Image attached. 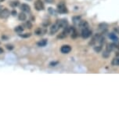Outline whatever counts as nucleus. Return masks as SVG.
<instances>
[{
	"instance_id": "e433bc0d",
	"label": "nucleus",
	"mask_w": 119,
	"mask_h": 120,
	"mask_svg": "<svg viewBox=\"0 0 119 120\" xmlns=\"http://www.w3.org/2000/svg\"><path fill=\"white\" fill-rule=\"evenodd\" d=\"M27 1H32V0H27Z\"/></svg>"
},
{
	"instance_id": "6ab92c4d",
	"label": "nucleus",
	"mask_w": 119,
	"mask_h": 120,
	"mask_svg": "<svg viewBox=\"0 0 119 120\" xmlns=\"http://www.w3.org/2000/svg\"><path fill=\"white\" fill-rule=\"evenodd\" d=\"M102 49H103V46H101V45H98V46H96L95 45V46H93V49L96 53H100L102 50Z\"/></svg>"
},
{
	"instance_id": "c9c22d12",
	"label": "nucleus",
	"mask_w": 119,
	"mask_h": 120,
	"mask_svg": "<svg viewBox=\"0 0 119 120\" xmlns=\"http://www.w3.org/2000/svg\"><path fill=\"white\" fill-rule=\"evenodd\" d=\"M3 1H5V0H0V3H1V2H3Z\"/></svg>"
},
{
	"instance_id": "39448f33",
	"label": "nucleus",
	"mask_w": 119,
	"mask_h": 120,
	"mask_svg": "<svg viewBox=\"0 0 119 120\" xmlns=\"http://www.w3.org/2000/svg\"><path fill=\"white\" fill-rule=\"evenodd\" d=\"M11 14V12L8 9L4 8L3 10L0 12V19H7V18L10 17V15Z\"/></svg>"
},
{
	"instance_id": "7c9ffc66",
	"label": "nucleus",
	"mask_w": 119,
	"mask_h": 120,
	"mask_svg": "<svg viewBox=\"0 0 119 120\" xmlns=\"http://www.w3.org/2000/svg\"><path fill=\"white\" fill-rule=\"evenodd\" d=\"M11 14H12L13 17H15V16H17V10H13L12 12H11Z\"/></svg>"
},
{
	"instance_id": "423d86ee",
	"label": "nucleus",
	"mask_w": 119,
	"mask_h": 120,
	"mask_svg": "<svg viewBox=\"0 0 119 120\" xmlns=\"http://www.w3.org/2000/svg\"><path fill=\"white\" fill-rule=\"evenodd\" d=\"M60 29V27L59 25V24L56 21V23L54 24H53L50 28V35H53V34L57 33Z\"/></svg>"
},
{
	"instance_id": "f704fd0d",
	"label": "nucleus",
	"mask_w": 119,
	"mask_h": 120,
	"mask_svg": "<svg viewBox=\"0 0 119 120\" xmlns=\"http://www.w3.org/2000/svg\"><path fill=\"white\" fill-rule=\"evenodd\" d=\"M3 9H4V7H3V6H1V5H0V12H1V11H2V10H3Z\"/></svg>"
},
{
	"instance_id": "473e14b6",
	"label": "nucleus",
	"mask_w": 119,
	"mask_h": 120,
	"mask_svg": "<svg viewBox=\"0 0 119 120\" xmlns=\"http://www.w3.org/2000/svg\"><path fill=\"white\" fill-rule=\"evenodd\" d=\"M4 53V49L0 47V54H2V53Z\"/></svg>"
},
{
	"instance_id": "ddd939ff",
	"label": "nucleus",
	"mask_w": 119,
	"mask_h": 120,
	"mask_svg": "<svg viewBox=\"0 0 119 120\" xmlns=\"http://www.w3.org/2000/svg\"><path fill=\"white\" fill-rule=\"evenodd\" d=\"M21 10L24 13H29L31 11V7L28 4H22L21 6Z\"/></svg>"
},
{
	"instance_id": "2eb2a0df",
	"label": "nucleus",
	"mask_w": 119,
	"mask_h": 120,
	"mask_svg": "<svg viewBox=\"0 0 119 120\" xmlns=\"http://www.w3.org/2000/svg\"><path fill=\"white\" fill-rule=\"evenodd\" d=\"M18 19H19L21 21H26V19H27V15L25 14V13H24V12H21V13H19V15H18Z\"/></svg>"
},
{
	"instance_id": "2f4dec72",
	"label": "nucleus",
	"mask_w": 119,
	"mask_h": 120,
	"mask_svg": "<svg viewBox=\"0 0 119 120\" xmlns=\"http://www.w3.org/2000/svg\"><path fill=\"white\" fill-rule=\"evenodd\" d=\"M114 31H116V33H118L119 34V27H117V28H114Z\"/></svg>"
},
{
	"instance_id": "1a4fd4ad",
	"label": "nucleus",
	"mask_w": 119,
	"mask_h": 120,
	"mask_svg": "<svg viewBox=\"0 0 119 120\" xmlns=\"http://www.w3.org/2000/svg\"><path fill=\"white\" fill-rule=\"evenodd\" d=\"M101 35L100 34H99V33H96L95 35L93 36V38H92V39H91V41L89 42V45L90 46H95V45L97 43V42H98V40H99V38H100V36Z\"/></svg>"
},
{
	"instance_id": "b1692460",
	"label": "nucleus",
	"mask_w": 119,
	"mask_h": 120,
	"mask_svg": "<svg viewBox=\"0 0 119 120\" xmlns=\"http://www.w3.org/2000/svg\"><path fill=\"white\" fill-rule=\"evenodd\" d=\"M71 38H77L78 36V32H77V31L75 30V31H74L73 32H72V34H71Z\"/></svg>"
},
{
	"instance_id": "0eeeda50",
	"label": "nucleus",
	"mask_w": 119,
	"mask_h": 120,
	"mask_svg": "<svg viewBox=\"0 0 119 120\" xmlns=\"http://www.w3.org/2000/svg\"><path fill=\"white\" fill-rule=\"evenodd\" d=\"M71 49H71V46H69V45H64V46H62L61 48H60V52L64 54H67L71 51Z\"/></svg>"
},
{
	"instance_id": "9b49d317",
	"label": "nucleus",
	"mask_w": 119,
	"mask_h": 120,
	"mask_svg": "<svg viewBox=\"0 0 119 120\" xmlns=\"http://www.w3.org/2000/svg\"><path fill=\"white\" fill-rule=\"evenodd\" d=\"M78 27H79V28L81 29V30H82V29H84V28H89V23L86 21H83V20H81L80 22L78 23Z\"/></svg>"
},
{
	"instance_id": "f3484780",
	"label": "nucleus",
	"mask_w": 119,
	"mask_h": 120,
	"mask_svg": "<svg viewBox=\"0 0 119 120\" xmlns=\"http://www.w3.org/2000/svg\"><path fill=\"white\" fill-rule=\"evenodd\" d=\"M111 64L113 66H119V56H116L111 61Z\"/></svg>"
},
{
	"instance_id": "c756f323",
	"label": "nucleus",
	"mask_w": 119,
	"mask_h": 120,
	"mask_svg": "<svg viewBox=\"0 0 119 120\" xmlns=\"http://www.w3.org/2000/svg\"><path fill=\"white\" fill-rule=\"evenodd\" d=\"M45 2L49 4H53L55 3V0H45Z\"/></svg>"
},
{
	"instance_id": "a211bd4d",
	"label": "nucleus",
	"mask_w": 119,
	"mask_h": 120,
	"mask_svg": "<svg viewBox=\"0 0 119 120\" xmlns=\"http://www.w3.org/2000/svg\"><path fill=\"white\" fill-rule=\"evenodd\" d=\"M14 31H16L17 33L18 34H21L24 31V26L22 25H19V26H17L16 28H14Z\"/></svg>"
},
{
	"instance_id": "7ed1b4c3",
	"label": "nucleus",
	"mask_w": 119,
	"mask_h": 120,
	"mask_svg": "<svg viewBox=\"0 0 119 120\" xmlns=\"http://www.w3.org/2000/svg\"><path fill=\"white\" fill-rule=\"evenodd\" d=\"M34 6H35V10H36L37 11L44 10V9H45L44 3L42 0H35V4H34Z\"/></svg>"
},
{
	"instance_id": "4be33fe9",
	"label": "nucleus",
	"mask_w": 119,
	"mask_h": 120,
	"mask_svg": "<svg viewBox=\"0 0 119 120\" xmlns=\"http://www.w3.org/2000/svg\"><path fill=\"white\" fill-rule=\"evenodd\" d=\"M19 36L21 38H28L31 36V33H24V34H19Z\"/></svg>"
},
{
	"instance_id": "393cba45",
	"label": "nucleus",
	"mask_w": 119,
	"mask_h": 120,
	"mask_svg": "<svg viewBox=\"0 0 119 120\" xmlns=\"http://www.w3.org/2000/svg\"><path fill=\"white\" fill-rule=\"evenodd\" d=\"M58 64H59V61H52L49 63V65H50L51 67H55Z\"/></svg>"
},
{
	"instance_id": "dca6fc26",
	"label": "nucleus",
	"mask_w": 119,
	"mask_h": 120,
	"mask_svg": "<svg viewBox=\"0 0 119 120\" xmlns=\"http://www.w3.org/2000/svg\"><path fill=\"white\" fill-rule=\"evenodd\" d=\"M47 39H42V40H40L39 42H37V45L39 46H40V47H44V46H46V45H47Z\"/></svg>"
},
{
	"instance_id": "f03ea898",
	"label": "nucleus",
	"mask_w": 119,
	"mask_h": 120,
	"mask_svg": "<svg viewBox=\"0 0 119 120\" xmlns=\"http://www.w3.org/2000/svg\"><path fill=\"white\" fill-rule=\"evenodd\" d=\"M57 12L61 14H65V13H68V10H67L66 4L64 2H61L57 5Z\"/></svg>"
},
{
	"instance_id": "aec40b11",
	"label": "nucleus",
	"mask_w": 119,
	"mask_h": 120,
	"mask_svg": "<svg viewBox=\"0 0 119 120\" xmlns=\"http://www.w3.org/2000/svg\"><path fill=\"white\" fill-rule=\"evenodd\" d=\"M24 28H28V29L32 28V24H31V21H26L25 23H24Z\"/></svg>"
},
{
	"instance_id": "f8f14e48",
	"label": "nucleus",
	"mask_w": 119,
	"mask_h": 120,
	"mask_svg": "<svg viewBox=\"0 0 119 120\" xmlns=\"http://www.w3.org/2000/svg\"><path fill=\"white\" fill-rule=\"evenodd\" d=\"M117 45L115 43H108L107 44V46H106V50L107 52H109V53H111L114 50V49H115L117 48Z\"/></svg>"
},
{
	"instance_id": "cd10ccee",
	"label": "nucleus",
	"mask_w": 119,
	"mask_h": 120,
	"mask_svg": "<svg viewBox=\"0 0 119 120\" xmlns=\"http://www.w3.org/2000/svg\"><path fill=\"white\" fill-rule=\"evenodd\" d=\"M6 49H9V50H12V49H13V48H14L12 45H6Z\"/></svg>"
},
{
	"instance_id": "72a5a7b5",
	"label": "nucleus",
	"mask_w": 119,
	"mask_h": 120,
	"mask_svg": "<svg viewBox=\"0 0 119 120\" xmlns=\"http://www.w3.org/2000/svg\"><path fill=\"white\" fill-rule=\"evenodd\" d=\"M2 38H3V39H6V40H7V39H8V37H6L5 35H3V36H2Z\"/></svg>"
},
{
	"instance_id": "20e7f679",
	"label": "nucleus",
	"mask_w": 119,
	"mask_h": 120,
	"mask_svg": "<svg viewBox=\"0 0 119 120\" xmlns=\"http://www.w3.org/2000/svg\"><path fill=\"white\" fill-rule=\"evenodd\" d=\"M92 34H93V32H92V30L89 29V28L82 29V31H81V36H82L83 38H89L92 35Z\"/></svg>"
},
{
	"instance_id": "c85d7f7f",
	"label": "nucleus",
	"mask_w": 119,
	"mask_h": 120,
	"mask_svg": "<svg viewBox=\"0 0 119 120\" xmlns=\"http://www.w3.org/2000/svg\"><path fill=\"white\" fill-rule=\"evenodd\" d=\"M43 26L45 27V28H46L47 26H49V24H50V22H49V21H46V22H43Z\"/></svg>"
},
{
	"instance_id": "a878e982",
	"label": "nucleus",
	"mask_w": 119,
	"mask_h": 120,
	"mask_svg": "<svg viewBox=\"0 0 119 120\" xmlns=\"http://www.w3.org/2000/svg\"><path fill=\"white\" fill-rule=\"evenodd\" d=\"M110 54H111V53H109V52H107V50H105V52H104V53H103V56L105 58H107L110 56Z\"/></svg>"
},
{
	"instance_id": "4c0bfd02",
	"label": "nucleus",
	"mask_w": 119,
	"mask_h": 120,
	"mask_svg": "<svg viewBox=\"0 0 119 120\" xmlns=\"http://www.w3.org/2000/svg\"><path fill=\"white\" fill-rule=\"evenodd\" d=\"M118 49H119V46H118Z\"/></svg>"
},
{
	"instance_id": "6e6552de",
	"label": "nucleus",
	"mask_w": 119,
	"mask_h": 120,
	"mask_svg": "<svg viewBox=\"0 0 119 120\" xmlns=\"http://www.w3.org/2000/svg\"><path fill=\"white\" fill-rule=\"evenodd\" d=\"M57 22L59 24V25L60 27V28H64L68 26V22H67V19H60L57 20Z\"/></svg>"
},
{
	"instance_id": "f257e3e1",
	"label": "nucleus",
	"mask_w": 119,
	"mask_h": 120,
	"mask_svg": "<svg viewBox=\"0 0 119 120\" xmlns=\"http://www.w3.org/2000/svg\"><path fill=\"white\" fill-rule=\"evenodd\" d=\"M75 30V28L72 26H67L66 28H64V30L61 33H60L59 35H57V38H60V39H63V38H67L69 35H71L72 32Z\"/></svg>"
},
{
	"instance_id": "4468645a",
	"label": "nucleus",
	"mask_w": 119,
	"mask_h": 120,
	"mask_svg": "<svg viewBox=\"0 0 119 120\" xmlns=\"http://www.w3.org/2000/svg\"><path fill=\"white\" fill-rule=\"evenodd\" d=\"M108 37L111 40H112L113 42H118V40H119V38L118 36L116 35V34L115 33H114V32H111V33H110L109 35H108Z\"/></svg>"
},
{
	"instance_id": "412c9836",
	"label": "nucleus",
	"mask_w": 119,
	"mask_h": 120,
	"mask_svg": "<svg viewBox=\"0 0 119 120\" xmlns=\"http://www.w3.org/2000/svg\"><path fill=\"white\" fill-rule=\"evenodd\" d=\"M72 20H73L74 23L78 24V23H79L80 21H81V17H79V16H77V17H74L72 18Z\"/></svg>"
},
{
	"instance_id": "9d476101",
	"label": "nucleus",
	"mask_w": 119,
	"mask_h": 120,
	"mask_svg": "<svg viewBox=\"0 0 119 120\" xmlns=\"http://www.w3.org/2000/svg\"><path fill=\"white\" fill-rule=\"evenodd\" d=\"M47 32V30L46 28H37L35 30V33L37 35H44Z\"/></svg>"
},
{
	"instance_id": "5701e85b",
	"label": "nucleus",
	"mask_w": 119,
	"mask_h": 120,
	"mask_svg": "<svg viewBox=\"0 0 119 120\" xmlns=\"http://www.w3.org/2000/svg\"><path fill=\"white\" fill-rule=\"evenodd\" d=\"M19 4H20V3H19V1H13V2H11L10 3V6H12L13 8H15V7H17V6H19Z\"/></svg>"
},
{
	"instance_id": "bb28decb",
	"label": "nucleus",
	"mask_w": 119,
	"mask_h": 120,
	"mask_svg": "<svg viewBox=\"0 0 119 120\" xmlns=\"http://www.w3.org/2000/svg\"><path fill=\"white\" fill-rule=\"evenodd\" d=\"M49 12L50 13H52V14H56V12H55V10H53V9L52 7H49Z\"/></svg>"
}]
</instances>
